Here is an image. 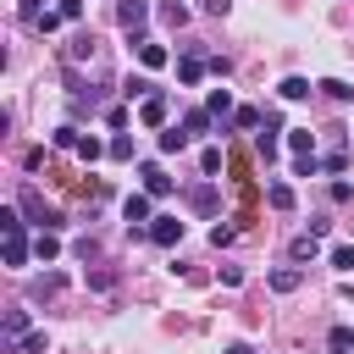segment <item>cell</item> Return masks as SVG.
Masks as SVG:
<instances>
[{
    "mask_svg": "<svg viewBox=\"0 0 354 354\" xmlns=\"http://www.w3.org/2000/svg\"><path fill=\"white\" fill-rule=\"evenodd\" d=\"M266 205H271V210H293V188H288V183H271V188H266Z\"/></svg>",
    "mask_w": 354,
    "mask_h": 354,
    "instance_id": "ac0fdd59",
    "label": "cell"
},
{
    "mask_svg": "<svg viewBox=\"0 0 354 354\" xmlns=\"http://www.w3.org/2000/svg\"><path fill=\"white\" fill-rule=\"evenodd\" d=\"M232 122H238V127H260V111H254V105H238Z\"/></svg>",
    "mask_w": 354,
    "mask_h": 354,
    "instance_id": "4dcf8cb0",
    "label": "cell"
},
{
    "mask_svg": "<svg viewBox=\"0 0 354 354\" xmlns=\"http://www.w3.org/2000/svg\"><path fill=\"white\" fill-rule=\"evenodd\" d=\"M33 254H39V260H44V266H50V260H55V254H61V238H55V232H44V227H39V238H33Z\"/></svg>",
    "mask_w": 354,
    "mask_h": 354,
    "instance_id": "5bb4252c",
    "label": "cell"
},
{
    "mask_svg": "<svg viewBox=\"0 0 354 354\" xmlns=\"http://www.w3.org/2000/svg\"><path fill=\"white\" fill-rule=\"evenodd\" d=\"M210 122H216L210 111H188V116H183V133H188V138H194V133H210Z\"/></svg>",
    "mask_w": 354,
    "mask_h": 354,
    "instance_id": "ffe728a7",
    "label": "cell"
},
{
    "mask_svg": "<svg viewBox=\"0 0 354 354\" xmlns=\"http://www.w3.org/2000/svg\"><path fill=\"white\" fill-rule=\"evenodd\" d=\"M332 354H348V348H332Z\"/></svg>",
    "mask_w": 354,
    "mask_h": 354,
    "instance_id": "7bdbcfd3",
    "label": "cell"
},
{
    "mask_svg": "<svg viewBox=\"0 0 354 354\" xmlns=\"http://www.w3.org/2000/svg\"><path fill=\"white\" fill-rule=\"evenodd\" d=\"M138 61L155 72V66H166V61H171V50H166V44H155V39H144V44H138Z\"/></svg>",
    "mask_w": 354,
    "mask_h": 354,
    "instance_id": "ba28073f",
    "label": "cell"
},
{
    "mask_svg": "<svg viewBox=\"0 0 354 354\" xmlns=\"http://www.w3.org/2000/svg\"><path fill=\"white\" fill-rule=\"evenodd\" d=\"M166 111H171V105H166V94H149V100L138 105V116H144V127H160V122H166Z\"/></svg>",
    "mask_w": 354,
    "mask_h": 354,
    "instance_id": "52a82bcc",
    "label": "cell"
},
{
    "mask_svg": "<svg viewBox=\"0 0 354 354\" xmlns=\"http://www.w3.org/2000/svg\"><path fill=\"white\" fill-rule=\"evenodd\" d=\"M205 11H210V17H227V11H232V0H205Z\"/></svg>",
    "mask_w": 354,
    "mask_h": 354,
    "instance_id": "60d3db41",
    "label": "cell"
},
{
    "mask_svg": "<svg viewBox=\"0 0 354 354\" xmlns=\"http://www.w3.org/2000/svg\"><path fill=\"white\" fill-rule=\"evenodd\" d=\"M122 216H127V221H155V216H149V194H127V199H122Z\"/></svg>",
    "mask_w": 354,
    "mask_h": 354,
    "instance_id": "8fae6325",
    "label": "cell"
},
{
    "mask_svg": "<svg viewBox=\"0 0 354 354\" xmlns=\"http://www.w3.org/2000/svg\"><path fill=\"white\" fill-rule=\"evenodd\" d=\"M310 88H315V83H310V77H299V72L277 83V94H282V100H310Z\"/></svg>",
    "mask_w": 354,
    "mask_h": 354,
    "instance_id": "30bf717a",
    "label": "cell"
},
{
    "mask_svg": "<svg viewBox=\"0 0 354 354\" xmlns=\"http://www.w3.org/2000/svg\"><path fill=\"white\" fill-rule=\"evenodd\" d=\"M199 171H205V177H216V171H221V149H216V144L199 155Z\"/></svg>",
    "mask_w": 354,
    "mask_h": 354,
    "instance_id": "f1b7e54d",
    "label": "cell"
},
{
    "mask_svg": "<svg viewBox=\"0 0 354 354\" xmlns=\"http://www.w3.org/2000/svg\"><path fill=\"white\" fill-rule=\"evenodd\" d=\"M55 11H61V17H66V22H83V0H61V6H55Z\"/></svg>",
    "mask_w": 354,
    "mask_h": 354,
    "instance_id": "74e56055",
    "label": "cell"
},
{
    "mask_svg": "<svg viewBox=\"0 0 354 354\" xmlns=\"http://www.w3.org/2000/svg\"><path fill=\"white\" fill-rule=\"evenodd\" d=\"M28 254H33L28 232H22V238H6V266H28Z\"/></svg>",
    "mask_w": 354,
    "mask_h": 354,
    "instance_id": "4fadbf2b",
    "label": "cell"
},
{
    "mask_svg": "<svg viewBox=\"0 0 354 354\" xmlns=\"http://www.w3.org/2000/svg\"><path fill=\"white\" fill-rule=\"evenodd\" d=\"M0 232L6 238H22V210H0Z\"/></svg>",
    "mask_w": 354,
    "mask_h": 354,
    "instance_id": "4316f807",
    "label": "cell"
},
{
    "mask_svg": "<svg viewBox=\"0 0 354 354\" xmlns=\"http://www.w3.org/2000/svg\"><path fill=\"white\" fill-rule=\"evenodd\" d=\"M116 22L127 28V39H133V44H144V22H149V0H122V6H116Z\"/></svg>",
    "mask_w": 354,
    "mask_h": 354,
    "instance_id": "6da1fadb",
    "label": "cell"
},
{
    "mask_svg": "<svg viewBox=\"0 0 354 354\" xmlns=\"http://www.w3.org/2000/svg\"><path fill=\"white\" fill-rule=\"evenodd\" d=\"M160 22H166V28H188V6H183V0H166V6H160Z\"/></svg>",
    "mask_w": 354,
    "mask_h": 354,
    "instance_id": "2e32d148",
    "label": "cell"
},
{
    "mask_svg": "<svg viewBox=\"0 0 354 354\" xmlns=\"http://www.w3.org/2000/svg\"><path fill=\"white\" fill-rule=\"evenodd\" d=\"M221 354H254V348H249V343H227Z\"/></svg>",
    "mask_w": 354,
    "mask_h": 354,
    "instance_id": "b9f144b4",
    "label": "cell"
},
{
    "mask_svg": "<svg viewBox=\"0 0 354 354\" xmlns=\"http://www.w3.org/2000/svg\"><path fill=\"white\" fill-rule=\"evenodd\" d=\"M205 111H210V116L221 122V116L232 111V94H227V88H210V100H205Z\"/></svg>",
    "mask_w": 354,
    "mask_h": 354,
    "instance_id": "d6986e66",
    "label": "cell"
},
{
    "mask_svg": "<svg viewBox=\"0 0 354 354\" xmlns=\"http://www.w3.org/2000/svg\"><path fill=\"white\" fill-rule=\"evenodd\" d=\"M232 238H238V227H227V221H216V227H210V243H216V249H221V243H232Z\"/></svg>",
    "mask_w": 354,
    "mask_h": 354,
    "instance_id": "1f68e13d",
    "label": "cell"
},
{
    "mask_svg": "<svg viewBox=\"0 0 354 354\" xmlns=\"http://www.w3.org/2000/svg\"><path fill=\"white\" fill-rule=\"evenodd\" d=\"M288 149H293V155H315V133H310V127H293V133H288Z\"/></svg>",
    "mask_w": 354,
    "mask_h": 354,
    "instance_id": "e0dca14e",
    "label": "cell"
},
{
    "mask_svg": "<svg viewBox=\"0 0 354 354\" xmlns=\"http://www.w3.org/2000/svg\"><path fill=\"white\" fill-rule=\"evenodd\" d=\"M288 254H293V260H315V254H321V238H315V232H299Z\"/></svg>",
    "mask_w": 354,
    "mask_h": 354,
    "instance_id": "9a60e30c",
    "label": "cell"
},
{
    "mask_svg": "<svg viewBox=\"0 0 354 354\" xmlns=\"http://www.w3.org/2000/svg\"><path fill=\"white\" fill-rule=\"evenodd\" d=\"M183 144H188V133H183V127H171V133H160V155H177Z\"/></svg>",
    "mask_w": 354,
    "mask_h": 354,
    "instance_id": "cb8c5ba5",
    "label": "cell"
},
{
    "mask_svg": "<svg viewBox=\"0 0 354 354\" xmlns=\"http://www.w3.org/2000/svg\"><path fill=\"white\" fill-rule=\"evenodd\" d=\"M111 160H133V138H111Z\"/></svg>",
    "mask_w": 354,
    "mask_h": 354,
    "instance_id": "d590c367",
    "label": "cell"
},
{
    "mask_svg": "<svg viewBox=\"0 0 354 354\" xmlns=\"http://www.w3.org/2000/svg\"><path fill=\"white\" fill-rule=\"evenodd\" d=\"M44 17V0H22V22H39Z\"/></svg>",
    "mask_w": 354,
    "mask_h": 354,
    "instance_id": "ab89813d",
    "label": "cell"
},
{
    "mask_svg": "<svg viewBox=\"0 0 354 354\" xmlns=\"http://www.w3.org/2000/svg\"><path fill=\"white\" fill-rule=\"evenodd\" d=\"M326 343H332V348H354V326H332Z\"/></svg>",
    "mask_w": 354,
    "mask_h": 354,
    "instance_id": "836d02e7",
    "label": "cell"
},
{
    "mask_svg": "<svg viewBox=\"0 0 354 354\" xmlns=\"http://www.w3.org/2000/svg\"><path fill=\"white\" fill-rule=\"evenodd\" d=\"M332 199H337V205H348V199H354V183H343V177H337V183H332Z\"/></svg>",
    "mask_w": 354,
    "mask_h": 354,
    "instance_id": "f35d334b",
    "label": "cell"
},
{
    "mask_svg": "<svg viewBox=\"0 0 354 354\" xmlns=\"http://www.w3.org/2000/svg\"><path fill=\"white\" fill-rule=\"evenodd\" d=\"M61 282H66L61 271H44V277L33 282V299H50V293H61Z\"/></svg>",
    "mask_w": 354,
    "mask_h": 354,
    "instance_id": "44dd1931",
    "label": "cell"
},
{
    "mask_svg": "<svg viewBox=\"0 0 354 354\" xmlns=\"http://www.w3.org/2000/svg\"><path fill=\"white\" fill-rule=\"evenodd\" d=\"M266 282H271L277 293H299V282H304V271H299V266H277V271H271Z\"/></svg>",
    "mask_w": 354,
    "mask_h": 354,
    "instance_id": "5b68a950",
    "label": "cell"
},
{
    "mask_svg": "<svg viewBox=\"0 0 354 354\" xmlns=\"http://www.w3.org/2000/svg\"><path fill=\"white\" fill-rule=\"evenodd\" d=\"M332 266H337V271H354V243H337V249H332Z\"/></svg>",
    "mask_w": 354,
    "mask_h": 354,
    "instance_id": "f546056e",
    "label": "cell"
},
{
    "mask_svg": "<svg viewBox=\"0 0 354 354\" xmlns=\"http://www.w3.org/2000/svg\"><path fill=\"white\" fill-rule=\"evenodd\" d=\"M205 72H210V61H205V55H183V61H177V77H183V83H199Z\"/></svg>",
    "mask_w": 354,
    "mask_h": 354,
    "instance_id": "9c48e42d",
    "label": "cell"
},
{
    "mask_svg": "<svg viewBox=\"0 0 354 354\" xmlns=\"http://www.w3.org/2000/svg\"><path fill=\"white\" fill-rule=\"evenodd\" d=\"M77 155H83V160H100V155H111V144H100V138H83V144H77Z\"/></svg>",
    "mask_w": 354,
    "mask_h": 354,
    "instance_id": "83f0119b",
    "label": "cell"
},
{
    "mask_svg": "<svg viewBox=\"0 0 354 354\" xmlns=\"http://www.w3.org/2000/svg\"><path fill=\"white\" fill-rule=\"evenodd\" d=\"M122 94H127V100H149L155 88H149V77H127V83H122Z\"/></svg>",
    "mask_w": 354,
    "mask_h": 354,
    "instance_id": "7402d4cb",
    "label": "cell"
},
{
    "mask_svg": "<svg viewBox=\"0 0 354 354\" xmlns=\"http://www.w3.org/2000/svg\"><path fill=\"white\" fill-rule=\"evenodd\" d=\"M0 332H6L11 348H22V337H28V310H6V326H0Z\"/></svg>",
    "mask_w": 354,
    "mask_h": 354,
    "instance_id": "8992f818",
    "label": "cell"
},
{
    "mask_svg": "<svg viewBox=\"0 0 354 354\" xmlns=\"http://www.w3.org/2000/svg\"><path fill=\"white\" fill-rule=\"evenodd\" d=\"M77 144H83V133H77L72 122H66V127H55V149H77Z\"/></svg>",
    "mask_w": 354,
    "mask_h": 354,
    "instance_id": "603a6c76",
    "label": "cell"
},
{
    "mask_svg": "<svg viewBox=\"0 0 354 354\" xmlns=\"http://www.w3.org/2000/svg\"><path fill=\"white\" fill-rule=\"evenodd\" d=\"M138 177H144V194H149V199H166V194H171V177H166L155 160H144V166H138Z\"/></svg>",
    "mask_w": 354,
    "mask_h": 354,
    "instance_id": "277c9868",
    "label": "cell"
},
{
    "mask_svg": "<svg viewBox=\"0 0 354 354\" xmlns=\"http://www.w3.org/2000/svg\"><path fill=\"white\" fill-rule=\"evenodd\" d=\"M44 348H50L44 332H28V337H22V354H44Z\"/></svg>",
    "mask_w": 354,
    "mask_h": 354,
    "instance_id": "d6a6232c",
    "label": "cell"
},
{
    "mask_svg": "<svg viewBox=\"0 0 354 354\" xmlns=\"http://www.w3.org/2000/svg\"><path fill=\"white\" fill-rule=\"evenodd\" d=\"M315 88H321L326 100H337V105H343V100H354V83H343V77H321Z\"/></svg>",
    "mask_w": 354,
    "mask_h": 354,
    "instance_id": "7c38bea8",
    "label": "cell"
},
{
    "mask_svg": "<svg viewBox=\"0 0 354 354\" xmlns=\"http://www.w3.org/2000/svg\"><path fill=\"white\" fill-rule=\"evenodd\" d=\"M254 155L271 166V160H277V133H260V138H254Z\"/></svg>",
    "mask_w": 354,
    "mask_h": 354,
    "instance_id": "d4e9b609",
    "label": "cell"
},
{
    "mask_svg": "<svg viewBox=\"0 0 354 354\" xmlns=\"http://www.w3.org/2000/svg\"><path fill=\"white\" fill-rule=\"evenodd\" d=\"M149 243H160V249L183 243V221H177V216H155V221H149Z\"/></svg>",
    "mask_w": 354,
    "mask_h": 354,
    "instance_id": "3957f363",
    "label": "cell"
},
{
    "mask_svg": "<svg viewBox=\"0 0 354 354\" xmlns=\"http://www.w3.org/2000/svg\"><path fill=\"white\" fill-rule=\"evenodd\" d=\"M22 216H28V221H39L44 232H55V221H61V216H55V210H50V205L33 194V188H22Z\"/></svg>",
    "mask_w": 354,
    "mask_h": 354,
    "instance_id": "7a4b0ae2",
    "label": "cell"
},
{
    "mask_svg": "<svg viewBox=\"0 0 354 354\" xmlns=\"http://www.w3.org/2000/svg\"><path fill=\"white\" fill-rule=\"evenodd\" d=\"M61 22H66V17H61V11H44V17H39V22H33V28H39V33H55V28H61Z\"/></svg>",
    "mask_w": 354,
    "mask_h": 354,
    "instance_id": "e575fe53",
    "label": "cell"
},
{
    "mask_svg": "<svg viewBox=\"0 0 354 354\" xmlns=\"http://www.w3.org/2000/svg\"><path fill=\"white\" fill-rule=\"evenodd\" d=\"M188 199H194V210H210V205H216V188L199 183V188H188Z\"/></svg>",
    "mask_w": 354,
    "mask_h": 354,
    "instance_id": "484cf974",
    "label": "cell"
},
{
    "mask_svg": "<svg viewBox=\"0 0 354 354\" xmlns=\"http://www.w3.org/2000/svg\"><path fill=\"white\" fill-rule=\"evenodd\" d=\"M293 171H299V177H315V171H321V160H315V155H299V160H293Z\"/></svg>",
    "mask_w": 354,
    "mask_h": 354,
    "instance_id": "8d00e7d4",
    "label": "cell"
}]
</instances>
